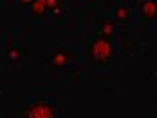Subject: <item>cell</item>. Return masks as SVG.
<instances>
[{"mask_svg": "<svg viewBox=\"0 0 157 118\" xmlns=\"http://www.w3.org/2000/svg\"><path fill=\"white\" fill-rule=\"evenodd\" d=\"M90 57L94 63H108L114 57V47L108 39H96L90 45Z\"/></svg>", "mask_w": 157, "mask_h": 118, "instance_id": "cell-1", "label": "cell"}, {"mask_svg": "<svg viewBox=\"0 0 157 118\" xmlns=\"http://www.w3.org/2000/svg\"><path fill=\"white\" fill-rule=\"evenodd\" d=\"M20 115L28 118H53L58 115V110L50 100H38L28 108H25L23 112H20Z\"/></svg>", "mask_w": 157, "mask_h": 118, "instance_id": "cell-2", "label": "cell"}, {"mask_svg": "<svg viewBox=\"0 0 157 118\" xmlns=\"http://www.w3.org/2000/svg\"><path fill=\"white\" fill-rule=\"evenodd\" d=\"M71 60H73V58L68 53V50L66 48L63 50L61 47H56V50L53 52V55L50 57V63H52V67H55V68H63V67H66Z\"/></svg>", "mask_w": 157, "mask_h": 118, "instance_id": "cell-3", "label": "cell"}, {"mask_svg": "<svg viewBox=\"0 0 157 118\" xmlns=\"http://www.w3.org/2000/svg\"><path fill=\"white\" fill-rule=\"evenodd\" d=\"M98 33H99L103 39H111V37H114V33H116V23L113 22V20H101L99 27H98Z\"/></svg>", "mask_w": 157, "mask_h": 118, "instance_id": "cell-4", "label": "cell"}, {"mask_svg": "<svg viewBox=\"0 0 157 118\" xmlns=\"http://www.w3.org/2000/svg\"><path fill=\"white\" fill-rule=\"evenodd\" d=\"M142 17L147 20H154L157 17V0H146L142 3Z\"/></svg>", "mask_w": 157, "mask_h": 118, "instance_id": "cell-5", "label": "cell"}, {"mask_svg": "<svg viewBox=\"0 0 157 118\" xmlns=\"http://www.w3.org/2000/svg\"><path fill=\"white\" fill-rule=\"evenodd\" d=\"M46 10H48L46 0H35V2L30 5V15L33 17V18H40Z\"/></svg>", "mask_w": 157, "mask_h": 118, "instance_id": "cell-6", "label": "cell"}, {"mask_svg": "<svg viewBox=\"0 0 157 118\" xmlns=\"http://www.w3.org/2000/svg\"><path fill=\"white\" fill-rule=\"evenodd\" d=\"M114 17L116 20H119L122 23H127L131 20V8L129 7H117L114 10Z\"/></svg>", "mask_w": 157, "mask_h": 118, "instance_id": "cell-7", "label": "cell"}, {"mask_svg": "<svg viewBox=\"0 0 157 118\" xmlns=\"http://www.w3.org/2000/svg\"><path fill=\"white\" fill-rule=\"evenodd\" d=\"M5 57H7V60H10V62H20L23 58V53L20 52L18 47H10L5 52Z\"/></svg>", "mask_w": 157, "mask_h": 118, "instance_id": "cell-8", "label": "cell"}, {"mask_svg": "<svg viewBox=\"0 0 157 118\" xmlns=\"http://www.w3.org/2000/svg\"><path fill=\"white\" fill-rule=\"evenodd\" d=\"M61 5V0H46V7H48V10H53L55 7Z\"/></svg>", "mask_w": 157, "mask_h": 118, "instance_id": "cell-9", "label": "cell"}, {"mask_svg": "<svg viewBox=\"0 0 157 118\" xmlns=\"http://www.w3.org/2000/svg\"><path fill=\"white\" fill-rule=\"evenodd\" d=\"M20 3H22V5H32L33 2H35V0H18Z\"/></svg>", "mask_w": 157, "mask_h": 118, "instance_id": "cell-10", "label": "cell"}, {"mask_svg": "<svg viewBox=\"0 0 157 118\" xmlns=\"http://www.w3.org/2000/svg\"><path fill=\"white\" fill-rule=\"evenodd\" d=\"M86 2H94V0H86Z\"/></svg>", "mask_w": 157, "mask_h": 118, "instance_id": "cell-11", "label": "cell"}]
</instances>
